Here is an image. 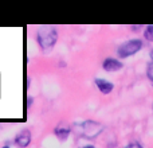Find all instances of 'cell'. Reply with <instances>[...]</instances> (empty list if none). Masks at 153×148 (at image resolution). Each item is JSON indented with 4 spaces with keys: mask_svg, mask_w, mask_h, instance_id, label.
<instances>
[{
    "mask_svg": "<svg viewBox=\"0 0 153 148\" xmlns=\"http://www.w3.org/2000/svg\"><path fill=\"white\" fill-rule=\"evenodd\" d=\"M36 40L42 50H51L58 40V30L54 26H40L36 31Z\"/></svg>",
    "mask_w": 153,
    "mask_h": 148,
    "instance_id": "obj_1",
    "label": "cell"
},
{
    "mask_svg": "<svg viewBox=\"0 0 153 148\" xmlns=\"http://www.w3.org/2000/svg\"><path fill=\"white\" fill-rule=\"evenodd\" d=\"M76 128H78L76 131L79 132V135L83 136L85 139H89V140L98 138L103 131V125L101 123L93 121V120H86V121L79 123V124H76Z\"/></svg>",
    "mask_w": 153,
    "mask_h": 148,
    "instance_id": "obj_2",
    "label": "cell"
},
{
    "mask_svg": "<svg viewBox=\"0 0 153 148\" xmlns=\"http://www.w3.org/2000/svg\"><path fill=\"white\" fill-rule=\"evenodd\" d=\"M144 47V42L141 39H130L124 42L118 49H117V55L120 57L121 59H126L129 57L137 54L141 49Z\"/></svg>",
    "mask_w": 153,
    "mask_h": 148,
    "instance_id": "obj_3",
    "label": "cell"
},
{
    "mask_svg": "<svg viewBox=\"0 0 153 148\" xmlns=\"http://www.w3.org/2000/svg\"><path fill=\"white\" fill-rule=\"evenodd\" d=\"M15 144L19 148H27L31 144V131L30 129H23L16 135L15 138Z\"/></svg>",
    "mask_w": 153,
    "mask_h": 148,
    "instance_id": "obj_4",
    "label": "cell"
},
{
    "mask_svg": "<svg viewBox=\"0 0 153 148\" xmlns=\"http://www.w3.org/2000/svg\"><path fill=\"white\" fill-rule=\"evenodd\" d=\"M122 67H124L122 62L118 61V59H116V58H106L105 61L102 62V69L108 73L118 72V70H121Z\"/></svg>",
    "mask_w": 153,
    "mask_h": 148,
    "instance_id": "obj_5",
    "label": "cell"
},
{
    "mask_svg": "<svg viewBox=\"0 0 153 148\" xmlns=\"http://www.w3.org/2000/svg\"><path fill=\"white\" fill-rule=\"evenodd\" d=\"M94 84H95V86L98 87V90H100L102 94H110V93L113 92V89H114L113 82L108 81V79H103V78H95Z\"/></svg>",
    "mask_w": 153,
    "mask_h": 148,
    "instance_id": "obj_6",
    "label": "cell"
},
{
    "mask_svg": "<svg viewBox=\"0 0 153 148\" xmlns=\"http://www.w3.org/2000/svg\"><path fill=\"white\" fill-rule=\"evenodd\" d=\"M70 133H71V128H70L69 125H65V124L58 125V127L54 129V135H55L61 141L66 140V139L70 136Z\"/></svg>",
    "mask_w": 153,
    "mask_h": 148,
    "instance_id": "obj_7",
    "label": "cell"
},
{
    "mask_svg": "<svg viewBox=\"0 0 153 148\" xmlns=\"http://www.w3.org/2000/svg\"><path fill=\"white\" fill-rule=\"evenodd\" d=\"M144 38L148 42H153V24H149V26L145 27V30H144Z\"/></svg>",
    "mask_w": 153,
    "mask_h": 148,
    "instance_id": "obj_8",
    "label": "cell"
},
{
    "mask_svg": "<svg viewBox=\"0 0 153 148\" xmlns=\"http://www.w3.org/2000/svg\"><path fill=\"white\" fill-rule=\"evenodd\" d=\"M146 75H148L149 81L153 82V62H149L146 66Z\"/></svg>",
    "mask_w": 153,
    "mask_h": 148,
    "instance_id": "obj_9",
    "label": "cell"
},
{
    "mask_svg": "<svg viewBox=\"0 0 153 148\" xmlns=\"http://www.w3.org/2000/svg\"><path fill=\"white\" fill-rule=\"evenodd\" d=\"M124 148H144V147L141 146L140 143H137V141H134V143H130V144H128V146H125Z\"/></svg>",
    "mask_w": 153,
    "mask_h": 148,
    "instance_id": "obj_10",
    "label": "cell"
},
{
    "mask_svg": "<svg viewBox=\"0 0 153 148\" xmlns=\"http://www.w3.org/2000/svg\"><path fill=\"white\" fill-rule=\"evenodd\" d=\"M130 28H132V31H137V30H140L141 27L140 26H130Z\"/></svg>",
    "mask_w": 153,
    "mask_h": 148,
    "instance_id": "obj_11",
    "label": "cell"
},
{
    "mask_svg": "<svg viewBox=\"0 0 153 148\" xmlns=\"http://www.w3.org/2000/svg\"><path fill=\"white\" fill-rule=\"evenodd\" d=\"M149 57H151V62H153V49L149 51Z\"/></svg>",
    "mask_w": 153,
    "mask_h": 148,
    "instance_id": "obj_12",
    "label": "cell"
},
{
    "mask_svg": "<svg viewBox=\"0 0 153 148\" xmlns=\"http://www.w3.org/2000/svg\"><path fill=\"white\" fill-rule=\"evenodd\" d=\"M31 104H32V97H28V104H27V105H28V108L31 106Z\"/></svg>",
    "mask_w": 153,
    "mask_h": 148,
    "instance_id": "obj_13",
    "label": "cell"
},
{
    "mask_svg": "<svg viewBox=\"0 0 153 148\" xmlns=\"http://www.w3.org/2000/svg\"><path fill=\"white\" fill-rule=\"evenodd\" d=\"M82 148H95L94 146H91V144H87V146H83Z\"/></svg>",
    "mask_w": 153,
    "mask_h": 148,
    "instance_id": "obj_14",
    "label": "cell"
},
{
    "mask_svg": "<svg viewBox=\"0 0 153 148\" xmlns=\"http://www.w3.org/2000/svg\"><path fill=\"white\" fill-rule=\"evenodd\" d=\"M1 148H11V147H8V146H4V147H1Z\"/></svg>",
    "mask_w": 153,
    "mask_h": 148,
    "instance_id": "obj_15",
    "label": "cell"
},
{
    "mask_svg": "<svg viewBox=\"0 0 153 148\" xmlns=\"http://www.w3.org/2000/svg\"><path fill=\"white\" fill-rule=\"evenodd\" d=\"M152 108H153V105H152Z\"/></svg>",
    "mask_w": 153,
    "mask_h": 148,
    "instance_id": "obj_16",
    "label": "cell"
}]
</instances>
